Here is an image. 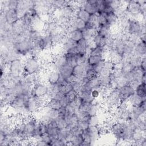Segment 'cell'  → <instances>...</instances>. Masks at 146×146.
Listing matches in <instances>:
<instances>
[{"label": "cell", "instance_id": "cell-1", "mask_svg": "<svg viewBox=\"0 0 146 146\" xmlns=\"http://www.w3.org/2000/svg\"><path fill=\"white\" fill-rule=\"evenodd\" d=\"M125 33L128 35L135 36L140 38L142 35L145 34V25L142 23L140 20L129 18Z\"/></svg>", "mask_w": 146, "mask_h": 146}, {"label": "cell", "instance_id": "cell-2", "mask_svg": "<svg viewBox=\"0 0 146 146\" xmlns=\"http://www.w3.org/2000/svg\"><path fill=\"white\" fill-rule=\"evenodd\" d=\"M121 103V99L117 89L113 88L103 98V107L110 112L111 110L117 107Z\"/></svg>", "mask_w": 146, "mask_h": 146}, {"label": "cell", "instance_id": "cell-3", "mask_svg": "<svg viewBox=\"0 0 146 146\" xmlns=\"http://www.w3.org/2000/svg\"><path fill=\"white\" fill-rule=\"evenodd\" d=\"M23 67L26 74H37L42 71L41 62L38 57L35 56L26 57L23 60Z\"/></svg>", "mask_w": 146, "mask_h": 146}, {"label": "cell", "instance_id": "cell-4", "mask_svg": "<svg viewBox=\"0 0 146 146\" xmlns=\"http://www.w3.org/2000/svg\"><path fill=\"white\" fill-rule=\"evenodd\" d=\"M48 84L46 82H42L40 79H39L34 83L31 95L42 99L44 103L49 99L48 97Z\"/></svg>", "mask_w": 146, "mask_h": 146}, {"label": "cell", "instance_id": "cell-5", "mask_svg": "<svg viewBox=\"0 0 146 146\" xmlns=\"http://www.w3.org/2000/svg\"><path fill=\"white\" fill-rule=\"evenodd\" d=\"M7 73L14 78H20L25 74L23 60L16 58L12 60L7 65Z\"/></svg>", "mask_w": 146, "mask_h": 146}, {"label": "cell", "instance_id": "cell-6", "mask_svg": "<svg viewBox=\"0 0 146 146\" xmlns=\"http://www.w3.org/2000/svg\"><path fill=\"white\" fill-rule=\"evenodd\" d=\"M44 107V102L36 97L31 95L26 102L25 108L31 115L41 111Z\"/></svg>", "mask_w": 146, "mask_h": 146}, {"label": "cell", "instance_id": "cell-7", "mask_svg": "<svg viewBox=\"0 0 146 146\" xmlns=\"http://www.w3.org/2000/svg\"><path fill=\"white\" fill-rule=\"evenodd\" d=\"M54 63L56 70L59 71V70L67 64L66 54L64 52H60L59 53L55 54L52 56V60Z\"/></svg>", "mask_w": 146, "mask_h": 146}, {"label": "cell", "instance_id": "cell-8", "mask_svg": "<svg viewBox=\"0 0 146 146\" xmlns=\"http://www.w3.org/2000/svg\"><path fill=\"white\" fill-rule=\"evenodd\" d=\"M1 13L3 14L6 21L10 25H13L20 19L15 9H7L1 11Z\"/></svg>", "mask_w": 146, "mask_h": 146}, {"label": "cell", "instance_id": "cell-9", "mask_svg": "<svg viewBox=\"0 0 146 146\" xmlns=\"http://www.w3.org/2000/svg\"><path fill=\"white\" fill-rule=\"evenodd\" d=\"M117 90L120 95L121 102H127L128 99L135 93V89L129 84Z\"/></svg>", "mask_w": 146, "mask_h": 146}, {"label": "cell", "instance_id": "cell-10", "mask_svg": "<svg viewBox=\"0 0 146 146\" xmlns=\"http://www.w3.org/2000/svg\"><path fill=\"white\" fill-rule=\"evenodd\" d=\"M61 76L58 71L49 70L46 71L45 79L46 83L49 85L57 84L60 79Z\"/></svg>", "mask_w": 146, "mask_h": 146}, {"label": "cell", "instance_id": "cell-11", "mask_svg": "<svg viewBox=\"0 0 146 146\" xmlns=\"http://www.w3.org/2000/svg\"><path fill=\"white\" fill-rule=\"evenodd\" d=\"M42 111V115L48 120H56L60 116L59 110L43 107Z\"/></svg>", "mask_w": 146, "mask_h": 146}, {"label": "cell", "instance_id": "cell-12", "mask_svg": "<svg viewBox=\"0 0 146 146\" xmlns=\"http://www.w3.org/2000/svg\"><path fill=\"white\" fill-rule=\"evenodd\" d=\"M92 145L98 141L101 136V132L99 126H90L87 128Z\"/></svg>", "mask_w": 146, "mask_h": 146}, {"label": "cell", "instance_id": "cell-13", "mask_svg": "<svg viewBox=\"0 0 146 146\" xmlns=\"http://www.w3.org/2000/svg\"><path fill=\"white\" fill-rule=\"evenodd\" d=\"M134 55L139 58L145 57L146 55V44L141 41H139L135 44L134 49Z\"/></svg>", "mask_w": 146, "mask_h": 146}, {"label": "cell", "instance_id": "cell-14", "mask_svg": "<svg viewBox=\"0 0 146 146\" xmlns=\"http://www.w3.org/2000/svg\"><path fill=\"white\" fill-rule=\"evenodd\" d=\"M135 68L130 60H123L120 64V71L123 75H125L132 72Z\"/></svg>", "mask_w": 146, "mask_h": 146}, {"label": "cell", "instance_id": "cell-15", "mask_svg": "<svg viewBox=\"0 0 146 146\" xmlns=\"http://www.w3.org/2000/svg\"><path fill=\"white\" fill-rule=\"evenodd\" d=\"M96 33L101 36L108 38L113 35L112 29L109 25L98 26L96 29Z\"/></svg>", "mask_w": 146, "mask_h": 146}, {"label": "cell", "instance_id": "cell-16", "mask_svg": "<svg viewBox=\"0 0 146 146\" xmlns=\"http://www.w3.org/2000/svg\"><path fill=\"white\" fill-rule=\"evenodd\" d=\"M114 66L115 64L111 60L106 59L104 62L103 68L101 72H100V74H99V76H103L111 74L114 68Z\"/></svg>", "mask_w": 146, "mask_h": 146}, {"label": "cell", "instance_id": "cell-17", "mask_svg": "<svg viewBox=\"0 0 146 146\" xmlns=\"http://www.w3.org/2000/svg\"><path fill=\"white\" fill-rule=\"evenodd\" d=\"M103 106L99 102L96 100L91 103L90 105L87 112L90 116H94V115H98L100 113L101 110L102 109Z\"/></svg>", "mask_w": 146, "mask_h": 146}, {"label": "cell", "instance_id": "cell-18", "mask_svg": "<svg viewBox=\"0 0 146 146\" xmlns=\"http://www.w3.org/2000/svg\"><path fill=\"white\" fill-rule=\"evenodd\" d=\"M66 35L70 39H71L72 40L75 42H78L83 39L82 31L78 30L76 29L70 30L67 33Z\"/></svg>", "mask_w": 146, "mask_h": 146}, {"label": "cell", "instance_id": "cell-19", "mask_svg": "<svg viewBox=\"0 0 146 146\" xmlns=\"http://www.w3.org/2000/svg\"><path fill=\"white\" fill-rule=\"evenodd\" d=\"M72 71L73 67L68 64L64 65L59 70L61 77L65 80H67L72 75Z\"/></svg>", "mask_w": 146, "mask_h": 146}, {"label": "cell", "instance_id": "cell-20", "mask_svg": "<svg viewBox=\"0 0 146 146\" xmlns=\"http://www.w3.org/2000/svg\"><path fill=\"white\" fill-rule=\"evenodd\" d=\"M100 83L103 87L104 88H113L112 86V78L111 74L99 76Z\"/></svg>", "mask_w": 146, "mask_h": 146}, {"label": "cell", "instance_id": "cell-21", "mask_svg": "<svg viewBox=\"0 0 146 146\" xmlns=\"http://www.w3.org/2000/svg\"><path fill=\"white\" fill-rule=\"evenodd\" d=\"M91 15L85 11L81 7H78L75 11V17L84 21L85 22H87L90 21Z\"/></svg>", "mask_w": 146, "mask_h": 146}, {"label": "cell", "instance_id": "cell-22", "mask_svg": "<svg viewBox=\"0 0 146 146\" xmlns=\"http://www.w3.org/2000/svg\"><path fill=\"white\" fill-rule=\"evenodd\" d=\"M107 38L101 36L97 33L95 34L93 36L92 43L94 46L97 47H104L106 43Z\"/></svg>", "mask_w": 146, "mask_h": 146}, {"label": "cell", "instance_id": "cell-23", "mask_svg": "<svg viewBox=\"0 0 146 146\" xmlns=\"http://www.w3.org/2000/svg\"><path fill=\"white\" fill-rule=\"evenodd\" d=\"M43 107L59 110L62 107H61L59 100H58L55 98H49L47 101H46L44 103Z\"/></svg>", "mask_w": 146, "mask_h": 146}, {"label": "cell", "instance_id": "cell-24", "mask_svg": "<svg viewBox=\"0 0 146 146\" xmlns=\"http://www.w3.org/2000/svg\"><path fill=\"white\" fill-rule=\"evenodd\" d=\"M86 70L84 64H76L73 67L72 74L78 78H82L85 76Z\"/></svg>", "mask_w": 146, "mask_h": 146}, {"label": "cell", "instance_id": "cell-25", "mask_svg": "<svg viewBox=\"0 0 146 146\" xmlns=\"http://www.w3.org/2000/svg\"><path fill=\"white\" fill-rule=\"evenodd\" d=\"M143 100L144 99H143L137 94L134 93L128 99L127 103L131 107H136L140 106Z\"/></svg>", "mask_w": 146, "mask_h": 146}, {"label": "cell", "instance_id": "cell-26", "mask_svg": "<svg viewBox=\"0 0 146 146\" xmlns=\"http://www.w3.org/2000/svg\"><path fill=\"white\" fill-rule=\"evenodd\" d=\"M106 58L104 56L95 55H88L87 58L86 63L91 67H94L100 61Z\"/></svg>", "mask_w": 146, "mask_h": 146}, {"label": "cell", "instance_id": "cell-27", "mask_svg": "<svg viewBox=\"0 0 146 146\" xmlns=\"http://www.w3.org/2000/svg\"><path fill=\"white\" fill-rule=\"evenodd\" d=\"M145 83L141 82L135 88V93L143 99L146 98V91H145Z\"/></svg>", "mask_w": 146, "mask_h": 146}, {"label": "cell", "instance_id": "cell-28", "mask_svg": "<svg viewBox=\"0 0 146 146\" xmlns=\"http://www.w3.org/2000/svg\"><path fill=\"white\" fill-rule=\"evenodd\" d=\"M108 25L112 29L113 27L117 26L118 22V17L117 15L113 13L108 15H106Z\"/></svg>", "mask_w": 146, "mask_h": 146}, {"label": "cell", "instance_id": "cell-29", "mask_svg": "<svg viewBox=\"0 0 146 146\" xmlns=\"http://www.w3.org/2000/svg\"><path fill=\"white\" fill-rule=\"evenodd\" d=\"M75 115L79 121H87L88 120L90 115L88 114V113L86 111H81L79 110H78L76 111Z\"/></svg>", "mask_w": 146, "mask_h": 146}, {"label": "cell", "instance_id": "cell-30", "mask_svg": "<svg viewBox=\"0 0 146 146\" xmlns=\"http://www.w3.org/2000/svg\"><path fill=\"white\" fill-rule=\"evenodd\" d=\"M83 39L88 42H91L94 35L96 33V30H92L90 29H84L83 31Z\"/></svg>", "mask_w": 146, "mask_h": 146}, {"label": "cell", "instance_id": "cell-31", "mask_svg": "<svg viewBox=\"0 0 146 146\" xmlns=\"http://www.w3.org/2000/svg\"><path fill=\"white\" fill-rule=\"evenodd\" d=\"M78 94V96H79V98L81 99V100L83 102H89V103H93L95 101H96V100H95L92 97V96L91 95V93L81 91Z\"/></svg>", "mask_w": 146, "mask_h": 146}, {"label": "cell", "instance_id": "cell-32", "mask_svg": "<svg viewBox=\"0 0 146 146\" xmlns=\"http://www.w3.org/2000/svg\"><path fill=\"white\" fill-rule=\"evenodd\" d=\"M67 64L71 66V67H74L75 66L78 64L77 63V60H76V54H67L65 53Z\"/></svg>", "mask_w": 146, "mask_h": 146}, {"label": "cell", "instance_id": "cell-33", "mask_svg": "<svg viewBox=\"0 0 146 146\" xmlns=\"http://www.w3.org/2000/svg\"><path fill=\"white\" fill-rule=\"evenodd\" d=\"M88 124L90 126H99L100 125L101 120L99 116V115H94L90 116L88 120Z\"/></svg>", "mask_w": 146, "mask_h": 146}, {"label": "cell", "instance_id": "cell-34", "mask_svg": "<svg viewBox=\"0 0 146 146\" xmlns=\"http://www.w3.org/2000/svg\"><path fill=\"white\" fill-rule=\"evenodd\" d=\"M56 124L59 129H63L67 127L68 123L66 118L63 116H59V118L56 120Z\"/></svg>", "mask_w": 146, "mask_h": 146}, {"label": "cell", "instance_id": "cell-35", "mask_svg": "<svg viewBox=\"0 0 146 146\" xmlns=\"http://www.w3.org/2000/svg\"><path fill=\"white\" fill-rule=\"evenodd\" d=\"M97 23H98V26H102L107 25V21L106 18V16L104 14H97Z\"/></svg>", "mask_w": 146, "mask_h": 146}, {"label": "cell", "instance_id": "cell-36", "mask_svg": "<svg viewBox=\"0 0 146 146\" xmlns=\"http://www.w3.org/2000/svg\"><path fill=\"white\" fill-rule=\"evenodd\" d=\"M106 60V58H104L103 59V60H102L101 61H100L98 63H97L95 66H94V67H92L93 69L95 71V72L98 74H100V72H101V71L102 70L103 68V66H104V62Z\"/></svg>", "mask_w": 146, "mask_h": 146}, {"label": "cell", "instance_id": "cell-37", "mask_svg": "<svg viewBox=\"0 0 146 146\" xmlns=\"http://www.w3.org/2000/svg\"><path fill=\"white\" fill-rule=\"evenodd\" d=\"M90 127L88 122L87 121H78V127L81 131H83L84 130L87 129Z\"/></svg>", "mask_w": 146, "mask_h": 146}, {"label": "cell", "instance_id": "cell-38", "mask_svg": "<svg viewBox=\"0 0 146 146\" xmlns=\"http://www.w3.org/2000/svg\"><path fill=\"white\" fill-rule=\"evenodd\" d=\"M72 88H73V91L75 92L77 94H79L81 91V88L82 84L80 81H77L75 82L72 83Z\"/></svg>", "mask_w": 146, "mask_h": 146}, {"label": "cell", "instance_id": "cell-39", "mask_svg": "<svg viewBox=\"0 0 146 146\" xmlns=\"http://www.w3.org/2000/svg\"><path fill=\"white\" fill-rule=\"evenodd\" d=\"M92 103H89V102H83L82 100V103L79 106V108L78 110L83 111H86L87 112L90 105Z\"/></svg>", "mask_w": 146, "mask_h": 146}, {"label": "cell", "instance_id": "cell-40", "mask_svg": "<svg viewBox=\"0 0 146 146\" xmlns=\"http://www.w3.org/2000/svg\"><path fill=\"white\" fill-rule=\"evenodd\" d=\"M91 95L92 97L96 100L100 96H102L100 91L98 89H93L91 92Z\"/></svg>", "mask_w": 146, "mask_h": 146}, {"label": "cell", "instance_id": "cell-41", "mask_svg": "<svg viewBox=\"0 0 146 146\" xmlns=\"http://www.w3.org/2000/svg\"><path fill=\"white\" fill-rule=\"evenodd\" d=\"M140 68L144 71H146V57H144L142 58Z\"/></svg>", "mask_w": 146, "mask_h": 146}]
</instances>
